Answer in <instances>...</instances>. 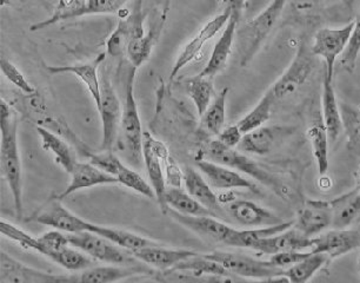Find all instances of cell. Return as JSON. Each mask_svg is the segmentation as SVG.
Here are the masks:
<instances>
[{"label": "cell", "mask_w": 360, "mask_h": 283, "mask_svg": "<svg viewBox=\"0 0 360 283\" xmlns=\"http://www.w3.org/2000/svg\"><path fill=\"white\" fill-rule=\"evenodd\" d=\"M1 175L11 190L17 218H22V165L18 148V117L10 103L0 101Z\"/></svg>", "instance_id": "obj_1"}, {"label": "cell", "mask_w": 360, "mask_h": 283, "mask_svg": "<svg viewBox=\"0 0 360 283\" xmlns=\"http://www.w3.org/2000/svg\"><path fill=\"white\" fill-rule=\"evenodd\" d=\"M204 157L206 160L213 161L233 170L244 172L272 190L281 200H291V189L288 188V185L281 177L251 160L240 150L238 151L232 148H227L218 139H214L210 142L209 146H206Z\"/></svg>", "instance_id": "obj_2"}, {"label": "cell", "mask_w": 360, "mask_h": 283, "mask_svg": "<svg viewBox=\"0 0 360 283\" xmlns=\"http://www.w3.org/2000/svg\"><path fill=\"white\" fill-rule=\"evenodd\" d=\"M288 0H272L259 15L237 30L239 64L242 68L249 65L259 52L264 43L271 36L281 19Z\"/></svg>", "instance_id": "obj_3"}, {"label": "cell", "mask_w": 360, "mask_h": 283, "mask_svg": "<svg viewBox=\"0 0 360 283\" xmlns=\"http://www.w3.org/2000/svg\"><path fill=\"white\" fill-rule=\"evenodd\" d=\"M316 58L317 57L311 51V46L305 40H302L286 71L265 92L274 106L295 99L309 83L317 65Z\"/></svg>", "instance_id": "obj_4"}, {"label": "cell", "mask_w": 360, "mask_h": 283, "mask_svg": "<svg viewBox=\"0 0 360 283\" xmlns=\"http://www.w3.org/2000/svg\"><path fill=\"white\" fill-rule=\"evenodd\" d=\"M206 258L219 262L232 275L245 277V279H262V281H274L278 276H283L285 269L278 268L269 261H262L248 255L226 253V251H213L205 254Z\"/></svg>", "instance_id": "obj_5"}, {"label": "cell", "mask_w": 360, "mask_h": 283, "mask_svg": "<svg viewBox=\"0 0 360 283\" xmlns=\"http://www.w3.org/2000/svg\"><path fill=\"white\" fill-rule=\"evenodd\" d=\"M70 244L78 248L97 261L104 262L108 265H132L134 258L132 253H127V249L119 247L111 241L94 232H83L78 234H69Z\"/></svg>", "instance_id": "obj_6"}, {"label": "cell", "mask_w": 360, "mask_h": 283, "mask_svg": "<svg viewBox=\"0 0 360 283\" xmlns=\"http://www.w3.org/2000/svg\"><path fill=\"white\" fill-rule=\"evenodd\" d=\"M136 71H137V69L131 66L129 78H127L125 104H124L120 127H122V131H123L124 141H125V144H127V150H129L132 160H134V162H139L141 157H143L144 131L141 127L137 101L134 97Z\"/></svg>", "instance_id": "obj_7"}, {"label": "cell", "mask_w": 360, "mask_h": 283, "mask_svg": "<svg viewBox=\"0 0 360 283\" xmlns=\"http://www.w3.org/2000/svg\"><path fill=\"white\" fill-rule=\"evenodd\" d=\"M101 106L97 110L101 116V132H103L101 150H112L118 134L119 125L122 122L123 110H122L118 94L106 75L101 76Z\"/></svg>", "instance_id": "obj_8"}, {"label": "cell", "mask_w": 360, "mask_h": 283, "mask_svg": "<svg viewBox=\"0 0 360 283\" xmlns=\"http://www.w3.org/2000/svg\"><path fill=\"white\" fill-rule=\"evenodd\" d=\"M354 29V20L342 27H324L314 34L311 51L316 57L324 59L325 69L335 73V61L345 51Z\"/></svg>", "instance_id": "obj_9"}, {"label": "cell", "mask_w": 360, "mask_h": 283, "mask_svg": "<svg viewBox=\"0 0 360 283\" xmlns=\"http://www.w3.org/2000/svg\"><path fill=\"white\" fill-rule=\"evenodd\" d=\"M144 0H137L131 15L122 18L106 42V55L123 57L127 55L131 40L144 34Z\"/></svg>", "instance_id": "obj_10"}, {"label": "cell", "mask_w": 360, "mask_h": 283, "mask_svg": "<svg viewBox=\"0 0 360 283\" xmlns=\"http://www.w3.org/2000/svg\"><path fill=\"white\" fill-rule=\"evenodd\" d=\"M231 15H232L231 10L225 8V11L209 20L202 29L199 30L198 32L195 33V37L185 45L179 56L176 57V62L173 64L172 70L169 73V82H172L181 70L198 57L205 44L226 26Z\"/></svg>", "instance_id": "obj_11"}, {"label": "cell", "mask_w": 360, "mask_h": 283, "mask_svg": "<svg viewBox=\"0 0 360 283\" xmlns=\"http://www.w3.org/2000/svg\"><path fill=\"white\" fill-rule=\"evenodd\" d=\"M57 282H71V276L54 275L38 270L24 265L5 251L0 253V283Z\"/></svg>", "instance_id": "obj_12"}, {"label": "cell", "mask_w": 360, "mask_h": 283, "mask_svg": "<svg viewBox=\"0 0 360 283\" xmlns=\"http://www.w3.org/2000/svg\"><path fill=\"white\" fill-rule=\"evenodd\" d=\"M31 220L40 225H47L69 234L89 232L91 225V222L78 218L72 211L66 209L57 197L44 204L41 209L33 215Z\"/></svg>", "instance_id": "obj_13"}, {"label": "cell", "mask_w": 360, "mask_h": 283, "mask_svg": "<svg viewBox=\"0 0 360 283\" xmlns=\"http://www.w3.org/2000/svg\"><path fill=\"white\" fill-rule=\"evenodd\" d=\"M360 248V232L354 229H332L312 239V253L324 254L331 260Z\"/></svg>", "instance_id": "obj_14"}, {"label": "cell", "mask_w": 360, "mask_h": 283, "mask_svg": "<svg viewBox=\"0 0 360 283\" xmlns=\"http://www.w3.org/2000/svg\"><path fill=\"white\" fill-rule=\"evenodd\" d=\"M224 211L238 225L250 228L270 227L284 222L278 215L251 201L232 199L225 203Z\"/></svg>", "instance_id": "obj_15"}, {"label": "cell", "mask_w": 360, "mask_h": 283, "mask_svg": "<svg viewBox=\"0 0 360 283\" xmlns=\"http://www.w3.org/2000/svg\"><path fill=\"white\" fill-rule=\"evenodd\" d=\"M299 232L314 239L332 227V208L330 201L307 200L304 202L293 223Z\"/></svg>", "instance_id": "obj_16"}, {"label": "cell", "mask_w": 360, "mask_h": 283, "mask_svg": "<svg viewBox=\"0 0 360 283\" xmlns=\"http://www.w3.org/2000/svg\"><path fill=\"white\" fill-rule=\"evenodd\" d=\"M197 165L213 189L229 190V191L232 189H246L252 193H259V190L253 182L246 180L238 171L225 167L223 164L202 158L197 161Z\"/></svg>", "instance_id": "obj_17"}, {"label": "cell", "mask_w": 360, "mask_h": 283, "mask_svg": "<svg viewBox=\"0 0 360 283\" xmlns=\"http://www.w3.org/2000/svg\"><path fill=\"white\" fill-rule=\"evenodd\" d=\"M167 214L171 215L173 220H176L179 225H184L185 228L190 229L198 235L206 237L209 240L220 244H226L230 239L234 229L230 225L220 222L216 216H192V215L180 214L178 211L169 209Z\"/></svg>", "instance_id": "obj_18"}, {"label": "cell", "mask_w": 360, "mask_h": 283, "mask_svg": "<svg viewBox=\"0 0 360 283\" xmlns=\"http://www.w3.org/2000/svg\"><path fill=\"white\" fill-rule=\"evenodd\" d=\"M312 248V239L304 235L292 225L291 228L276 235L264 237L253 244V251L262 254L274 255L285 251H304Z\"/></svg>", "instance_id": "obj_19"}, {"label": "cell", "mask_w": 360, "mask_h": 283, "mask_svg": "<svg viewBox=\"0 0 360 283\" xmlns=\"http://www.w3.org/2000/svg\"><path fill=\"white\" fill-rule=\"evenodd\" d=\"M106 58V54H101L97 58L87 63L82 64H75V65H46L45 69L51 75H58V73H72L77 78H79L83 82L84 85L86 87L87 91L90 92L91 97L94 99L96 108L101 106V80L98 76V69L101 63Z\"/></svg>", "instance_id": "obj_20"}, {"label": "cell", "mask_w": 360, "mask_h": 283, "mask_svg": "<svg viewBox=\"0 0 360 283\" xmlns=\"http://www.w3.org/2000/svg\"><path fill=\"white\" fill-rule=\"evenodd\" d=\"M71 182L68 185V188L63 191L60 195H58V200L62 201L63 199L72 195V194L83 190V189L92 188L97 185L117 184L119 183L118 178L115 176L101 170L99 168L94 164L85 163V162H77L71 172Z\"/></svg>", "instance_id": "obj_21"}, {"label": "cell", "mask_w": 360, "mask_h": 283, "mask_svg": "<svg viewBox=\"0 0 360 283\" xmlns=\"http://www.w3.org/2000/svg\"><path fill=\"white\" fill-rule=\"evenodd\" d=\"M333 75L335 73L324 69L323 90H321V113H323L321 120L332 142H335L342 131V113H340L338 99L335 96Z\"/></svg>", "instance_id": "obj_22"}, {"label": "cell", "mask_w": 360, "mask_h": 283, "mask_svg": "<svg viewBox=\"0 0 360 283\" xmlns=\"http://www.w3.org/2000/svg\"><path fill=\"white\" fill-rule=\"evenodd\" d=\"M132 255L139 261L144 262L146 265H152V267H155L164 272V270L176 267L178 263L184 261L186 258L198 255V253L188 251V249L165 248L160 244H155L132 251Z\"/></svg>", "instance_id": "obj_23"}, {"label": "cell", "mask_w": 360, "mask_h": 283, "mask_svg": "<svg viewBox=\"0 0 360 283\" xmlns=\"http://www.w3.org/2000/svg\"><path fill=\"white\" fill-rule=\"evenodd\" d=\"M184 185L185 190L204 207L207 208L216 218L223 214L224 207L219 196L213 191L212 187L204 177V175L195 170V168H185Z\"/></svg>", "instance_id": "obj_24"}, {"label": "cell", "mask_w": 360, "mask_h": 283, "mask_svg": "<svg viewBox=\"0 0 360 283\" xmlns=\"http://www.w3.org/2000/svg\"><path fill=\"white\" fill-rule=\"evenodd\" d=\"M238 22H239V19L231 15L230 20L225 26L219 40L217 42L212 54L210 56L209 62L202 69V73H199L200 76L214 78L217 73H219L220 71L225 69L229 58H230L231 52H232L234 38L237 36Z\"/></svg>", "instance_id": "obj_25"}, {"label": "cell", "mask_w": 360, "mask_h": 283, "mask_svg": "<svg viewBox=\"0 0 360 283\" xmlns=\"http://www.w3.org/2000/svg\"><path fill=\"white\" fill-rule=\"evenodd\" d=\"M165 15H162L160 18L157 19L148 29V32L144 33L143 36L134 38L131 40L127 47V57L130 61L131 65L139 69L143 64L148 62V58L151 57L152 51L155 49V44L158 42L159 37L162 34L164 23H165Z\"/></svg>", "instance_id": "obj_26"}, {"label": "cell", "mask_w": 360, "mask_h": 283, "mask_svg": "<svg viewBox=\"0 0 360 283\" xmlns=\"http://www.w3.org/2000/svg\"><path fill=\"white\" fill-rule=\"evenodd\" d=\"M332 208V228L346 229L360 215V185L330 201Z\"/></svg>", "instance_id": "obj_27"}, {"label": "cell", "mask_w": 360, "mask_h": 283, "mask_svg": "<svg viewBox=\"0 0 360 283\" xmlns=\"http://www.w3.org/2000/svg\"><path fill=\"white\" fill-rule=\"evenodd\" d=\"M284 127H260L243 134L238 149L257 156H265L274 150L278 138L284 132Z\"/></svg>", "instance_id": "obj_28"}, {"label": "cell", "mask_w": 360, "mask_h": 283, "mask_svg": "<svg viewBox=\"0 0 360 283\" xmlns=\"http://www.w3.org/2000/svg\"><path fill=\"white\" fill-rule=\"evenodd\" d=\"M37 132L39 134L41 146L44 150L53 153L56 162L59 164L68 174H71L77 161L71 146L54 131L49 130L46 127H37Z\"/></svg>", "instance_id": "obj_29"}, {"label": "cell", "mask_w": 360, "mask_h": 283, "mask_svg": "<svg viewBox=\"0 0 360 283\" xmlns=\"http://www.w3.org/2000/svg\"><path fill=\"white\" fill-rule=\"evenodd\" d=\"M136 274V270L124 265H101L84 269L83 272L78 275L71 276V282L103 283L115 282L127 279L129 276Z\"/></svg>", "instance_id": "obj_30"}, {"label": "cell", "mask_w": 360, "mask_h": 283, "mask_svg": "<svg viewBox=\"0 0 360 283\" xmlns=\"http://www.w3.org/2000/svg\"><path fill=\"white\" fill-rule=\"evenodd\" d=\"M166 204L169 209L178 211L180 214L192 216H214L207 208L192 197L184 189L167 187L165 193Z\"/></svg>", "instance_id": "obj_31"}, {"label": "cell", "mask_w": 360, "mask_h": 283, "mask_svg": "<svg viewBox=\"0 0 360 283\" xmlns=\"http://www.w3.org/2000/svg\"><path fill=\"white\" fill-rule=\"evenodd\" d=\"M143 158H144L145 168L148 171L152 188L155 190V197H157L155 201L158 202L159 207L162 209V213L167 214L169 207H167L165 201V193L167 187H166L165 172L162 170V161L159 160L158 157L152 153L150 148L144 146V144H143Z\"/></svg>", "instance_id": "obj_32"}, {"label": "cell", "mask_w": 360, "mask_h": 283, "mask_svg": "<svg viewBox=\"0 0 360 283\" xmlns=\"http://www.w3.org/2000/svg\"><path fill=\"white\" fill-rule=\"evenodd\" d=\"M295 222H283L279 225H270V227H262V228L234 229L230 239L226 241V246L238 248H250L252 249L253 244L257 241L264 237L276 235L278 232H284L286 229L291 228Z\"/></svg>", "instance_id": "obj_33"}, {"label": "cell", "mask_w": 360, "mask_h": 283, "mask_svg": "<svg viewBox=\"0 0 360 283\" xmlns=\"http://www.w3.org/2000/svg\"><path fill=\"white\" fill-rule=\"evenodd\" d=\"M89 232L103 236L105 239H108L119 247L124 248V249H127L131 253L137 251V249H141V248L146 247V246L155 244V242H152V241L148 240L145 237H141L137 234H134V232L122 230V229L111 228V227H104V225H94V223H91Z\"/></svg>", "instance_id": "obj_34"}, {"label": "cell", "mask_w": 360, "mask_h": 283, "mask_svg": "<svg viewBox=\"0 0 360 283\" xmlns=\"http://www.w3.org/2000/svg\"><path fill=\"white\" fill-rule=\"evenodd\" d=\"M229 92H230V89L224 87L219 94H216V97L213 99L212 103L210 104L209 108L206 109L205 113H202V127L209 134L218 136L225 127L226 99Z\"/></svg>", "instance_id": "obj_35"}, {"label": "cell", "mask_w": 360, "mask_h": 283, "mask_svg": "<svg viewBox=\"0 0 360 283\" xmlns=\"http://www.w3.org/2000/svg\"><path fill=\"white\" fill-rule=\"evenodd\" d=\"M342 131L347 137V150L354 156L360 157V106L340 103Z\"/></svg>", "instance_id": "obj_36"}, {"label": "cell", "mask_w": 360, "mask_h": 283, "mask_svg": "<svg viewBox=\"0 0 360 283\" xmlns=\"http://www.w3.org/2000/svg\"><path fill=\"white\" fill-rule=\"evenodd\" d=\"M307 138L311 143L314 160L317 163L318 172L321 176L326 175L328 170V130L321 122L314 123L309 127Z\"/></svg>", "instance_id": "obj_37"}, {"label": "cell", "mask_w": 360, "mask_h": 283, "mask_svg": "<svg viewBox=\"0 0 360 283\" xmlns=\"http://www.w3.org/2000/svg\"><path fill=\"white\" fill-rule=\"evenodd\" d=\"M328 261V256L319 253H312L304 258L303 261L298 262L290 268L285 269L283 276L288 279V282L305 283L310 281L316 272H319L323 265Z\"/></svg>", "instance_id": "obj_38"}, {"label": "cell", "mask_w": 360, "mask_h": 283, "mask_svg": "<svg viewBox=\"0 0 360 283\" xmlns=\"http://www.w3.org/2000/svg\"><path fill=\"white\" fill-rule=\"evenodd\" d=\"M87 0H58L53 13L43 22L37 23L31 26V31H39L49 26L68 19L79 18L80 12L86 6Z\"/></svg>", "instance_id": "obj_39"}, {"label": "cell", "mask_w": 360, "mask_h": 283, "mask_svg": "<svg viewBox=\"0 0 360 283\" xmlns=\"http://www.w3.org/2000/svg\"><path fill=\"white\" fill-rule=\"evenodd\" d=\"M188 91L190 97L193 101L197 113L202 117L205 113L210 104L212 103L214 87H213V78L210 77L197 76L192 77L188 80Z\"/></svg>", "instance_id": "obj_40"}, {"label": "cell", "mask_w": 360, "mask_h": 283, "mask_svg": "<svg viewBox=\"0 0 360 283\" xmlns=\"http://www.w3.org/2000/svg\"><path fill=\"white\" fill-rule=\"evenodd\" d=\"M274 108V103L271 102L266 94H264L258 104L250 113H246L242 120H238V127L243 134H248L257 127H263L270 120Z\"/></svg>", "instance_id": "obj_41"}, {"label": "cell", "mask_w": 360, "mask_h": 283, "mask_svg": "<svg viewBox=\"0 0 360 283\" xmlns=\"http://www.w3.org/2000/svg\"><path fill=\"white\" fill-rule=\"evenodd\" d=\"M50 260L71 272L84 270L94 265V261L89 255L72 246L63 248L62 251H57Z\"/></svg>", "instance_id": "obj_42"}, {"label": "cell", "mask_w": 360, "mask_h": 283, "mask_svg": "<svg viewBox=\"0 0 360 283\" xmlns=\"http://www.w3.org/2000/svg\"><path fill=\"white\" fill-rule=\"evenodd\" d=\"M117 178H118L119 183L123 184L124 187L132 189L136 193L141 194L150 200H157L152 185L148 184V182L144 180L141 175L138 174L137 171L127 168L125 164H123L119 169Z\"/></svg>", "instance_id": "obj_43"}, {"label": "cell", "mask_w": 360, "mask_h": 283, "mask_svg": "<svg viewBox=\"0 0 360 283\" xmlns=\"http://www.w3.org/2000/svg\"><path fill=\"white\" fill-rule=\"evenodd\" d=\"M0 232H1V235L8 237L15 244H18L20 247L31 249L37 253L40 251V242L38 237L30 235L29 232H24L22 229L18 228L17 225H12L10 222L1 220Z\"/></svg>", "instance_id": "obj_44"}, {"label": "cell", "mask_w": 360, "mask_h": 283, "mask_svg": "<svg viewBox=\"0 0 360 283\" xmlns=\"http://www.w3.org/2000/svg\"><path fill=\"white\" fill-rule=\"evenodd\" d=\"M360 54V13L354 19V29L349 44L340 58V66L346 73H352L356 70V62Z\"/></svg>", "instance_id": "obj_45"}, {"label": "cell", "mask_w": 360, "mask_h": 283, "mask_svg": "<svg viewBox=\"0 0 360 283\" xmlns=\"http://www.w3.org/2000/svg\"><path fill=\"white\" fill-rule=\"evenodd\" d=\"M40 242L39 254L51 258L57 251H62L63 248L71 246L70 244L68 232L62 230H50V232H44L43 235L38 237Z\"/></svg>", "instance_id": "obj_46"}, {"label": "cell", "mask_w": 360, "mask_h": 283, "mask_svg": "<svg viewBox=\"0 0 360 283\" xmlns=\"http://www.w3.org/2000/svg\"><path fill=\"white\" fill-rule=\"evenodd\" d=\"M0 69L1 73L4 75L5 78L13 84L19 91H22L24 94H32L36 92V89L33 87L32 84L26 80L24 73L8 59L1 58L0 61Z\"/></svg>", "instance_id": "obj_47"}, {"label": "cell", "mask_w": 360, "mask_h": 283, "mask_svg": "<svg viewBox=\"0 0 360 283\" xmlns=\"http://www.w3.org/2000/svg\"><path fill=\"white\" fill-rule=\"evenodd\" d=\"M130 0H87L86 6L80 12V17L90 15H115Z\"/></svg>", "instance_id": "obj_48"}, {"label": "cell", "mask_w": 360, "mask_h": 283, "mask_svg": "<svg viewBox=\"0 0 360 283\" xmlns=\"http://www.w3.org/2000/svg\"><path fill=\"white\" fill-rule=\"evenodd\" d=\"M86 157L90 161V163L115 177H117L119 169L123 165L122 161L112 153V150H101L97 153H89Z\"/></svg>", "instance_id": "obj_49"}, {"label": "cell", "mask_w": 360, "mask_h": 283, "mask_svg": "<svg viewBox=\"0 0 360 283\" xmlns=\"http://www.w3.org/2000/svg\"><path fill=\"white\" fill-rule=\"evenodd\" d=\"M311 254L310 251H285V253H278V254L271 255L270 261L272 265L278 268L288 269L292 265L303 261Z\"/></svg>", "instance_id": "obj_50"}, {"label": "cell", "mask_w": 360, "mask_h": 283, "mask_svg": "<svg viewBox=\"0 0 360 283\" xmlns=\"http://www.w3.org/2000/svg\"><path fill=\"white\" fill-rule=\"evenodd\" d=\"M164 167H165L166 185L181 188V184L184 182V171H181L176 160L169 156L164 162Z\"/></svg>", "instance_id": "obj_51"}, {"label": "cell", "mask_w": 360, "mask_h": 283, "mask_svg": "<svg viewBox=\"0 0 360 283\" xmlns=\"http://www.w3.org/2000/svg\"><path fill=\"white\" fill-rule=\"evenodd\" d=\"M243 132L238 127V124H233L230 127H224L221 132L217 136V139L227 148H232L234 149L236 146H239V143L242 141Z\"/></svg>", "instance_id": "obj_52"}, {"label": "cell", "mask_w": 360, "mask_h": 283, "mask_svg": "<svg viewBox=\"0 0 360 283\" xmlns=\"http://www.w3.org/2000/svg\"><path fill=\"white\" fill-rule=\"evenodd\" d=\"M225 3H226V8L232 12V15L236 18H240L243 10L245 8L246 0H225Z\"/></svg>", "instance_id": "obj_53"}, {"label": "cell", "mask_w": 360, "mask_h": 283, "mask_svg": "<svg viewBox=\"0 0 360 283\" xmlns=\"http://www.w3.org/2000/svg\"><path fill=\"white\" fill-rule=\"evenodd\" d=\"M148 1H151L155 6H159V8H162V12L164 13H167L169 8V4H171V0H148Z\"/></svg>", "instance_id": "obj_54"}, {"label": "cell", "mask_w": 360, "mask_h": 283, "mask_svg": "<svg viewBox=\"0 0 360 283\" xmlns=\"http://www.w3.org/2000/svg\"><path fill=\"white\" fill-rule=\"evenodd\" d=\"M25 1H27V0H0V6L5 8L8 5H13L15 3H25Z\"/></svg>", "instance_id": "obj_55"}, {"label": "cell", "mask_w": 360, "mask_h": 283, "mask_svg": "<svg viewBox=\"0 0 360 283\" xmlns=\"http://www.w3.org/2000/svg\"><path fill=\"white\" fill-rule=\"evenodd\" d=\"M358 184L360 185V170L359 172H358Z\"/></svg>", "instance_id": "obj_56"}, {"label": "cell", "mask_w": 360, "mask_h": 283, "mask_svg": "<svg viewBox=\"0 0 360 283\" xmlns=\"http://www.w3.org/2000/svg\"><path fill=\"white\" fill-rule=\"evenodd\" d=\"M359 263H360V258H359Z\"/></svg>", "instance_id": "obj_57"}]
</instances>
